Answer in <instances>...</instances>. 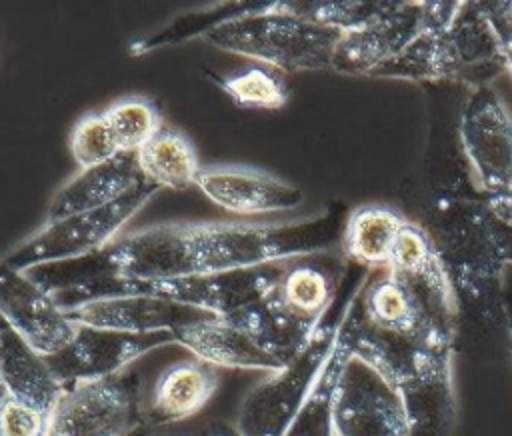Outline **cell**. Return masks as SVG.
I'll list each match as a JSON object with an SVG mask.
<instances>
[{"instance_id": "1", "label": "cell", "mask_w": 512, "mask_h": 436, "mask_svg": "<svg viewBox=\"0 0 512 436\" xmlns=\"http://www.w3.org/2000/svg\"><path fill=\"white\" fill-rule=\"evenodd\" d=\"M346 208L294 222H172L118 236L96 254L26 272L50 296L96 278L168 280L340 250Z\"/></svg>"}, {"instance_id": "2", "label": "cell", "mask_w": 512, "mask_h": 436, "mask_svg": "<svg viewBox=\"0 0 512 436\" xmlns=\"http://www.w3.org/2000/svg\"><path fill=\"white\" fill-rule=\"evenodd\" d=\"M348 266L338 296L308 344L286 366L270 372L244 396L234 426L244 436H284L302 402L318 380L338 336L340 322L364 286L370 270Z\"/></svg>"}, {"instance_id": "3", "label": "cell", "mask_w": 512, "mask_h": 436, "mask_svg": "<svg viewBox=\"0 0 512 436\" xmlns=\"http://www.w3.org/2000/svg\"><path fill=\"white\" fill-rule=\"evenodd\" d=\"M282 264L284 262L168 280H128L106 276L58 292L52 298L62 310H68L98 298L142 294L186 304L214 316H228L264 298L276 286L282 274Z\"/></svg>"}, {"instance_id": "4", "label": "cell", "mask_w": 512, "mask_h": 436, "mask_svg": "<svg viewBox=\"0 0 512 436\" xmlns=\"http://www.w3.org/2000/svg\"><path fill=\"white\" fill-rule=\"evenodd\" d=\"M340 38V32L290 14L282 2H274L270 10L228 22L204 40L286 74L330 68Z\"/></svg>"}, {"instance_id": "5", "label": "cell", "mask_w": 512, "mask_h": 436, "mask_svg": "<svg viewBox=\"0 0 512 436\" xmlns=\"http://www.w3.org/2000/svg\"><path fill=\"white\" fill-rule=\"evenodd\" d=\"M160 192L150 182H140L116 202L98 210L80 212L62 220L44 222L24 242L8 250L0 262L8 268L30 272L38 266L78 260L100 252L114 242L122 228Z\"/></svg>"}, {"instance_id": "6", "label": "cell", "mask_w": 512, "mask_h": 436, "mask_svg": "<svg viewBox=\"0 0 512 436\" xmlns=\"http://www.w3.org/2000/svg\"><path fill=\"white\" fill-rule=\"evenodd\" d=\"M140 380L134 372L64 386L46 436H132L144 430Z\"/></svg>"}, {"instance_id": "7", "label": "cell", "mask_w": 512, "mask_h": 436, "mask_svg": "<svg viewBox=\"0 0 512 436\" xmlns=\"http://www.w3.org/2000/svg\"><path fill=\"white\" fill-rule=\"evenodd\" d=\"M336 436H410L396 386L354 352L344 364L334 400Z\"/></svg>"}, {"instance_id": "8", "label": "cell", "mask_w": 512, "mask_h": 436, "mask_svg": "<svg viewBox=\"0 0 512 436\" xmlns=\"http://www.w3.org/2000/svg\"><path fill=\"white\" fill-rule=\"evenodd\" d=\"M460 144L476 174L482 196L512 186V120L500 96L490 88H474L460 114Z\"/></svg>"}, {"instance_id": "9", "label": "cell", "mask_w": 512, "mask_h": 436, "mask_svg": "<svg viewBox=\"0 0 512 436\" xmlns=\"http://www.w3.org/2000/svg\"><path fill=\"white\" fill-rule=\"evenodd\" d=\"M166 344H174V336L168 332L124 334L76 324L70 342L44 358L60 384L70 386L120 374L144 354Z\"/></svg>"}, {"instance_id": "10", "label": "cell", "mask_w": 512, "mask_h": 436, "mask_svg": "<svg viewBox=\"0 0 512 436\" xmlns=\"http://www.w3.org/2000/svg\"><path fill=\"white\" fill-rule=\"evenodd\" d=\"M0 318L42 356L60 352L76 332V324L42 286L2 262Z\"/></svg>"}, {"instance_id": "11", "label": "cell", "mask_w": 512, "mask_h": 436, "mask_svg": "<svg viewBox=\"0 0 512 436\" xmlns=\"http://www.w3.org/2000/svg\"><path fill=\"white\" fill-rule=\"evenodd\" d=\"M506 68L496 34L480 2H462L452 24L438 40L436 82L456 80L474 88L488 86Z\"/></svg>"}, {"instance_id": "12", "label": "cell", "mask_w": 512, "mask_h": 436, "mask_svg": "<svg viewBox=\"0 0 512 436\" xmlns=\"http://www.w3.org/2000/svg\"><path fill=\"white\" fill-rule=\"evenodd\" d=\"M196 188L218 208L236 216L288 212L304 202V190L252 166H202Z\"/></svg>"}, {"instance_id": "13", "label": "cell", "mask_w": 512, "mask_h": 436, "mask_svg": "<svg viewBox=\"0 0 512 436\" xmlns=\"http://www.w3.org/2000/svg\"><path fill=\"white\" fill-rule=\"evenodd\" d=\"M74 324L114 330L124 334H158L190 326L214 314L156 296H110L64 310Z\"/></svg>"}, {"instance_id": "14", "label": "cell", "mask_w": 512, "mask_h": 436, "mask_svg": "<svg viewBox=\"0 0 512 436\" xmlns=\"http://www.w3.org/2000/svg\"><path fill=\"white\" fill-rule=\"evenodd\" d=\"M424 2H396L380 20L342 34L330 70L346 76H368L396 58L420 32Z\"/></svg>"}, {"instance_id": "15", "label": "cell", "mask_w": 512, "mask_h": 436, "mask_svg": "<svg viewBox=\"0 0 512 436\" xmlns=\"http://www.w3.org/2000/svg\"><path fill=\"white\" fill-rule=\"evenodd\" d=\"M348 266L342 252L334 250L286 260L272 296L288 314L316 328L334 304Z\"/></svg>"}, {"instance_id": "16", "label": "cell", "mask_w": 512, "mask_h": 436, "mask_svg": "<svg viewBox=\"0 0 512 436\" xmlns=\"http://www.w3.org/2000/svg\"><path fill=\"white\" fill-rule=\"evenodd\" d=\"M174 344H180L194 358L214 368L276 372L282 364L270 356L256 338L230 316H212L176 330Z\"/></svg>"}, {"instance_id": "17", "label": "cell", "mask_w": 512, "mask_h": 436, "mask_svg": "<svg viewBox=\"0 0 512 436\" xmlns=\"http://www.w3.org/2000/svg\"><path fill=\"white\" fill-rule=\"evenodd\" d=\"M218 384V368L194 356L166 366L144 406L146 424L168 426L196 416L212 400Z\"/></svg>"}, {"instance_id": "18", "label": "cell", "mask_w": 512, "mask_h": 436, "mask_svg": "<svg viewBox=\"0 0 512 436\" xmlns=\"http://www.w3.org/2000/svg\"><path fill=\"white\" fill-rule=\"evenodd\" d=\"M140 182H144V178L134 154H118L104 164L82 168L56 190L46 210V222L108 206Z\"/></svg>"}, {"instance_id": "19", "label": "cell", "mask_w": 512, "mask_h": 436, "mask_svg": "<svg viewBox=\"0 0 512 436\" xmlns=\"http://www.w3.org/2000/svg\"><path fill=\"white\" fill-rule=\"evenodd\" d=\"M0 388L50 416L64 386L38 354L0 318Z\"/></svg>"}, {"instance_id": "20", "label": "cell", "mask_w": 512, "mask_h": 436, "mask_svg": "<svg viewBox=\"0 0 512 436\" xmlns=\"http://www.w3.org/2000/svg\"><path fill=\"white\" fill-rule=\"evenodd\" d=\"M406 222L408 218L392 206L360 204L346 216L340 252L354 266L370 272L384 270Z\"/></svg>"}, {"instance_id": "21", "label": "cell", "mask_w": 512, "mask_h": 436, "mask_svg": "<svg viewBox=\"0 0 512 436\" xmlns=\"http://www.w3.org/2000/svg\"><path fill=\"white\" fill-rule=\"evenodd\" d=\"M274 6V2H254V0H234V2H210L202 4L194 10L182 12L168 20L164 26L136 38L130 44L132 56L150 54L162 48L182 46L196 38H206L216 28L234 22L238 18L266 12Z\"/></svg>"}, {"instance_id": "22", "label": "cell", "mask_w": 512, "mask_h": 436, "mask_svg": "<svg viewBox=\"0 0 512 436\" xmlns=\"http://www.w3.org/2000/svg\"><path fill=\"white\" fill-rule=\"evenodd\" d=\"M134 156L142 178L160 190L182 192L196 186L202 170L194 142L166 124Z\"/></svg>"}, {"instance_id": "23", "label": "cell", "mask_w": 512, "mask_h": 436, "mask_svg": "<svg viewBox=\"0 0 512 436\" xmlns=\"http://www.w3.org/2000/svg\"><path fill=\"white\" fill-rule=\"evenodd\" d=\"M350 308V306H348ZM352 354V328L348 310L340 322L334 348L314 382L310 394L302 402L284 436H336L334 432V400L340 374Z\"/></svg>"}, {"instance_id": "24", "label": "cell", "mask_w": 512, "mask_h": 436, "mask_svg": "<svg viewBox=\"0 0 512 436\" xmlns=\"http://www.w3.org/2000/svg\"><path fill=\"white\" fill-rule=\"evenodd\" d=\"M228 316L244 326L256 338V342L282 366L300 354V350L308 344L314 330L318 328H312L288 314L272 296V290L258 302L248 304Z\"/></svg>"}, {"instance_id": "25", "label": "cell", "mask_w": 512, "mask_h": 436, "mask_svg": "<svg viewBox=\"0 0 512 436\" xmlns=\"http://www.w3.org/2000/svg\"><path fill=\"white\" fill-rule=\"evenodd\" d=\"M462 2H424L422 24L416 38L390 62L376 68L370 78H402L436 82V48L440 36L452 24Z\"/></svg>"}, {"instance_id": "26", "label": "cell", "mask_w": 512, "mask_h": 436, "mask_svg": "<svg viewBox=\"0 0 512 436\" xmlns=\"http://www.w3.org/2000/svg\"><path fill=\"white\" fill-rule=\"evenodd\" d=\"M206 74L236 106L246 110H280L290 98L284 74L260 62H248L228 74Z\"/></svg>"}, {"instance_id": "27", "label": "cell", "mask_w": 512, "mask_h": 436, "mask_svg": "<svg viewBox=\"0 0 512 436\" xmlns=\"http://www.w3.org/2000/svg\"><path fill=\"white\" fill-rule=\"evenodd\" d=\"M122 154H136L164 126L158 106L146 96H124L102 110Z\"/></svg>"}, {"instance_id": "28", "label": "cell", "mask_w": 512, "mask_h": 436, "mask_svg": "<svg viewBox=\"0 0 512 436\" xmlns=\"http://www.w3.org/2000/svg\"><path fill=\"white\" fill-rule=\"evenodd\" d=\"M282 6L290 14H296L318 26L332 28L340 34H346L380 20L396 6V2L312 0V2H282Z\"/></svg>"}, {"instance_id": "29", "label": "cell", "mask_w": 512, "mask_h": 436, "mask_svg": "<svg viewBox=\"0 0 512 436\" xmlns=\"http://www.w3.org/2000/svg\"><path fill=\"white\" fill-rule=\"evenodd\" d=\"M70 154L80 170L104 164L122 154L102 112H88L74 124L70 132Z\"/></svg>"}, {"instance_id": "30", "label": "cell", "mask_w": 512, "mask_h": 436, "mask_svg": "<svg viewBox=\"0 0 512 436\" xmlns=\"http://www.w3.org/2000/svg\"><path fill=\"white\" fill-rule=\"evenodd\" d=\"M48 414L0 390V436H46Z\"/></svg>"}, {"instance_id": "31", "label": "cell", "mask_w": 512, "mask_h": 436, "mask_svg": "<svg viewBox=\"0 0 512 436\" xmlns=\"http://www.w3.org/2000/svg\"><path fill=\"white\" fill-rule=\"evenodd\" d=\"M482 12L486 14L496 40L500 44V52L504 58V66L512 74V16L504 10L502 2H480Z\"/></svg>"}, {"instance_id": "32", "label": "cell", "mask_w": 512, "mask_h": 436, "mask_svg": "<svg viewBox=\"0 0 512 436\" xmlns=\"http://www.w3.org/2000/svg\"><path fill=\"white\" fill-rule=\"evenodd\" d=\"M490 214V212H488ZM488 232L492 238L494 252L502 264H512V228H506L498 220L488 216Z\"/></svg>"}, {"instance_id": "33", "label": "cell", "mask_w": 512, "mask_h": 436, "mask_svg": "<svg viewBox=\"0 0 512 436\" xmlns=\"http://www.w3.org/2000/svg\"><path fill=\"white\" fill-rule=\"evenodd\" d=\"M486 210L492 214L494 220L504 224L506 228H512V186L506 188L500 194L492 196H480Z\"/></svg>"}, {"instance_id": "34", "label": "cell", "mask_w": 512, "mask_h": 436, "mask_svg": "<svg viewBox=\"0 0 512 436\" xmlns=\"http://www.w3.org/2000/svg\"><path fill=\"white\" fill-rule=\"evenodd\" d=\"M198 436H244L234 424L226 422H214L208 428H204Z\"/></svg>"}, {"instance_id": "35", "label": "cell", "mask_w": 512, "mask_h": 436, "mask_svg": "<svg viewBox=\"0 0 512 436\" xmlns=\"http://www.w3.org/2000/svg\"><path fill=\"white\" fill-rule=\"evenodd\" d=\"M500 306H502L504 322H506V328H508V334H510V344H512V284L502 290Z\"/></svg>"}, {"instance_id": "36", "label": "cell", "mask_w": 512, "mask_h": 436, "mask_svg": "<svg viewBox=\"0 0 512 436\" xmlns=\"http://www.w3.org/2000/svg\"><path fill=\"white\" fill-rule=\"evenodd\" d=\"M132 436H148V434H146V430H140V432H136V434H132Z\"/></svg>"}]
</instances>
